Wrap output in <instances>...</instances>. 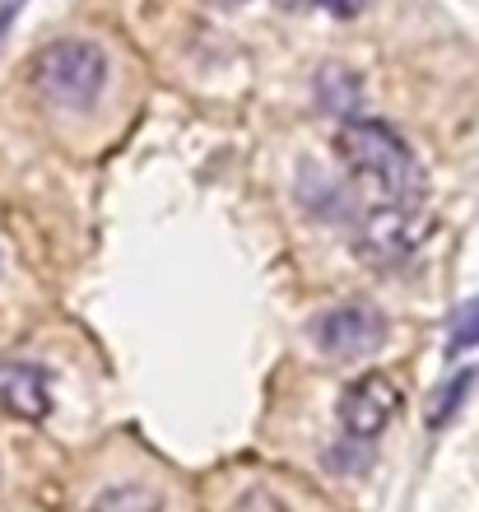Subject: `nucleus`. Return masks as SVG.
Instances as JSON below:
<instances>
[{
    "mask_svg": "<svg viewBox=\"0 0 479 512\" xmlns=\"http://www.w3.org/2000/svg\"><path fill=\"white\" fill-rule=\"evenodd\" d=\"M335 154L345 159V168H354L363 187L377 196V205H400L414 210L424 196V173L419 159L410 154V145L400 140L391 126L382 122H349L335 135Z\"/></svg>",
    "mask_w": 479,
    "mask_h": 512,
    "instance_id": "obj_1",
    "label": "nucleus"
},
{
    "mask_svg": "<svg viewBox=\"0 0 479 512\" xmlns=\"http://www.w3.org/2000/svg\"><path fill=\"white\" fill-rule=\"evenodd\" d=\"M33 84L42 89V98H52L56 108L84 112V108H94L98 94H103L107 56L84 38H61L38 52V61H33Z\"/></svg>",
    "mask_w": 479,
    "mask_h": 512,
    "instance_id": "obj_2",
    "label": "nucleus"
},
{
    "mask_svg": "<svg viewBox=\"0 0 479 512\" xmlns=\"http://www.w3.org/2000/svg\"><path fill=\"white\" fill-rule=\"evenodd\" d=\"M386 340V317L368 303H345L317 322V345L331 359H363Z\"/></svg>",
    "mask_w": 479,
    "mask_h": 512,
    "instance_id": "obj_3",
    "label": "nucleus"
},
{
    "mask_svg": "<svg viewBox=\"0 0 479 512\" xmlns=\"http://www.w3.org/2000/svg\"><path fill=\"white\" fill-rule=\"evenodd\" d=\"M396 410H400L396 382L382 378V373H368V378H359L345 391V401H340V424H345L349 438L368 443V438H377V433L396 419Z\"/></svg>",
    "mask_w": 479,
    "mask_h": 512,
    "instance_id": "obj_4",
    "label": "nucleus"
},
{
    "mask_svg": "<svg viewBox=\"0 0 479 512\" xmlns=\"http://www.w3.org/2000/svg\"><path fill=\"white\" fill-rule=\"evenodd\" d=\"M414 238H419V219H414V210L377 205L359 229V256L368 261V266H396V261H405V256L414 252Z\"/></svg>",
    "mask_w": 479,
    "mask_h": 512,
    "instance_id": "obj_5",
    "label": "nucleus"
},
{
    "mask_svg": "<svg viewBox=\"0 0 479 512\" xmlns=\"http://www.w3.org/2000/svg\"><path fill=\"white\" fill-rule=\"evenodd\" d=\"M52 410V391L42 368L33 364H10L0 359V415H19V419H42Z\"/></svg>",
    "mask_w": 479,
    "mask_h": 512,
    "instance_id": "obj_6",
    "label": "nucleus"
},
{
    "mask_svg": "<svg viewBox=\"0 0 479 512\" xmlns=\"http://www.w3.org/2000/svg\"><path fill=\"white\" fill-rule=\"evenodd\" d=\"M317 98L331 117H354L363 108V80L349 66L331 61V66L317 70Z\"/></svg>",
    "mask_w": 479,
    "mask_h": 512,
    "instance_id": "obj_7",
    "label": "nucleus"
},
{
    "mask_svg": "<svg viewBox=\"0 0 479 512\" xmlns=\"http://www.w3.org/2000/svg\"><path fill=\"white\" fill-rule=\"evenodd\" d=\"M298 196H303L307 210H312V215H321V219H354L349 196L340 187H331L321 168H303V177H298Z\"/></svg>",
    "mask_w": 479,
    "mask_h": 512,
    "instance_id": "obj_8",
    "label": "nucleus"
},
{
    "mask_svg": "<svg viewBox=\"0 0 479 512\" xmlns=\"http://www.w3.org/2000/svg\"><path fill=\"white\" fill-rule=\"evenodd\" d=\"M479 345V298L461 303L452 312V326H447V350L461 354V350H475Z\"/></svg>",
    "mask_w": 479,
    "mask_h": 512,
    "instance_id": "obj_9",
    "label": "nucleus"
},
{
    "mask_svg": "<svg viewBox=\"0 0 479 512\" xmlns=\"http://www.w3.org/2000/svg\"><path fill=\"white\" fill-rule=\"evenodd\" d=\"M470 387H475V373L466 368V373H456V382H447V387L438 391L442 401L433 405V429H442V424H447V415H452L456 405L466 401V391H470Z\"/></svg>",
    "mask_w": 479,
    "mask_h": 512,
    "instance_id": "obj_10",
    "label": "nucleus"
},
{
    "mask_svg": "<svg viewBox=\"0 0 479 512\" xmlns=\"http://www.w3.org/2000/svg\"><path fill=\"white\" fill-rule=\"evenodd\" d=\"M321 10H331V14H340V19H349V14H359L363 10V0H317Z\"/></svg>",
    "mask_w": 479,
    "mask_h": 512,
    "instance_id": "obj_11",
    "label": "nucleus"
},
{
    "mask_svg": "<svg viewBox=\"0 0 479 512\" xmlns=\"http://www.w3.org/2000/svg\"><path fill=\"white\" fill-rule=\"evenodd\" d=\"M19 5H24V0H5V5H0V33L10 28V19H14V10H19Z\"/></svg>",
    "mask_w": 479,
    "mask_h": 512,
    "instance_id": "obj_12",
    "label": "nucleus"
},
{
    "mask_svg": "<svg viewBox=\"0 0 479 512\" xmlns=\"http://www.w3.org/2000/svg\"><path fill=\"white\" fill-rule=\"evenodd\" d=\"M214 5H242V0H214Z\"/></svg>",
    "mask_w": 479,
    "mask_h": 512,
    "instance_id": "obj_13",
    "label": "nucleus"
}]
</instances>
